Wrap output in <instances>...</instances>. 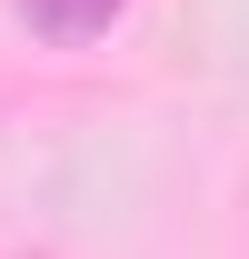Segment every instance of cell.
I'll use <instances>...</instances> for the list:
<instances>
[{
    "label": "cell",
    "mask_w": 249,
    "mask_h": 259,
    "mask_svg": "<svg viewBox=\"0 0 249 259\" xmlns=\"http://www.w3.org/2000/svg\"><path fill=\"white\" fill-rule=\"evenodd\" d=\"M130 0H20V20H30L40 40H60V50H80V40H100L110 20H120Z\"/></svg>",
    "instance_id": "obj_1"
}]
</instances>
